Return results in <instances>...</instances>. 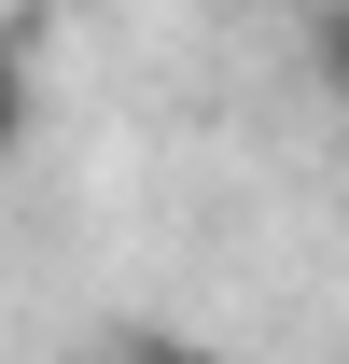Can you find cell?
<instances>
[{"label":"cell","mask_w":349,"mask_h":364,"mask_svg":"<svg viewBox=\"0 0 349 364\" xmlns=\"http://www.w3.org/2000/svg\"><path fill=\"white\" fill-rule=\"evenodd\" d=\"M112 364H223L210 336H168V322H140V336H112Z\"/></svg>","instance_id":"obj_1"},{"label":"cell","mask_w":349,"mask_h":364,"mask_svg":"<svg viewBox=\"0 0 349 364\" xmlns=\"http://www.w3.org/2000/svg\"><path fill=\"white\" fill-rule=\"evenodd\" d=\"M0 154H28V56L0 43Z\"/></svg>","instance_id":"obj_2"},{"label":"cell","mask_w":349,"mask_h":364,"mask_svg":"<svg viewBox=\"0 0 349 364\" xmlns=\"http://www.w3.org/2000/svg\"><path fill=\"white\" fill-rule=\"evenodd\" d=\"M307 56H321V85L349 98V0H336V14H321V28H307Z\"/></svg>","instance_id":"obj_3"}]
</instances>
